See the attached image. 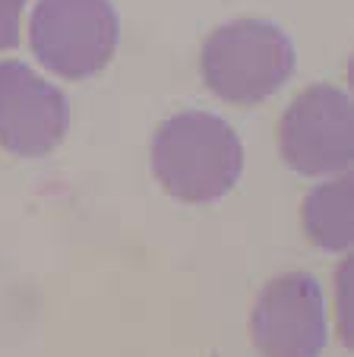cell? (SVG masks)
<instances>
[{
    "instance_id": "cell-1",
    "label": "cell",
    "mask_w": 354,
    "mask_h": 357,
    "mask_svg": "<svg viewBox=\"0 0 354 357\" xmlns=\"http://www.w3.org/2000/svg\"><path fill=\"white\" fill-rule=\"evenodd\" d=\"M244 168L241 139L221 117L184 111L168 117L152 139V171L181 202H215L237 183Z\"/></svg>"
},
{
    "instance_id": "cell-2",
    "label": "cell",
    "mask_w": 354,
    "mask_h": 357,
    "mask_svg": "<svg viewBox=\"0 0 354 357\" xmlns=\"http://www.w3.org/2000/svg\"><path fill=\"white\" fill-rule=\"evenodd\" d=\"M202 79L231 105H260L294 73V45L269 20H234L219 26L202 45Z\"/></svg>"
},
{
    "instance_id": "cell-3",
    "label": "cell",
    "mask_w": 354,
    "mask_h": 357,
    "mask_svg": "<svg viewBox=\"0 0 354 357\" xmlns=\"http://www.w3.org/2000/svg\"><path fill=\"white\" fill-rule=\"evenodd\" d=\"M121 26L111 0H38L29 22L35 61L64 79H89L111 63Z\"/></svg>"
},
{
    "instance_id": "cell-4",
    "label": "cell",
    "mask_w": 354,
    "mask_h": 357,
    "mask_svg": "<svg viewBox=\"0 0 354 357\" xmlns=\"http://www.w3.org/2000/svg\"><path fill=\"white\" fill-rule=\"evenodd\" d=\"M279 149L288 168L304 177H335L351 168V98L335 86H310L288 105L279 123Z\"/></svg>"
},
{
    "instance_id": "cell-5",
    "label": "cell",
    "mask_w": 354,
    "mask_h": 357,
    "mask_svg": "<svg viewBox=\"0 0 354 357\" xmlns=\"http://www.w3.org/2000/svg\"><path fill=\"white\" fill-rule=\"evenodd\" d=\"M256 351L281 357H314L326 348V297L314 275L288 272L263 288L250 317Z\"/></svg>"
},
{
    "instance_id": "cell-6",
    "label": "cell",
    "mask_w": 354,
    "mask_h": 357,
    "mask_svg": "<svg viewBox=\"0 0 354 357\" xmlns=\"http://www.w3.org/2000/svg\"><path fill=\"white\" fill-rule=\"evenodd\" d=\"M70 127L67 98L20 61H0V146L20 158H41Z\"/></svg>"
},
{
    "instance_id": "cell-7",
    "label": "cell",
    "mask_w": 354,
    "mask_h": 357,
    "mask_svg": "<svg viewBox=\"0 0 354 357\" xmlns=\"http://www.w3.org/2000/svg\"><path fill=\"white\" fill-rule=\"evenodd\" d=\"M301 218H304V234L320 250H329V253L351 250L354 225H351V177H348V171L335 174V181L310 190L307 199H304Z\"/></svg>"
},
{
    "instance_id": "cell-8",
    "label": "cell",
    "mask_w": 354,
    "mask_h": 357,
    "mask_svg": "<svg viewBox=\"0 0 354 357\" xmlns=\"http://www.w3.org/2000/svg\"><path fill=\"white\" fill-rule=\"evenodd\" d=\"M22 7H26V0H0V51L20 45Z\"/></svg>"
}]
</instances>
